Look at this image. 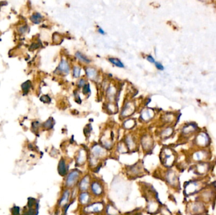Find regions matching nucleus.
Wrapping results in <instances>:
<instances>
[{
  "label": "nucleus",
  "instance_id": "4",
  "mask_svg": "<svg viewBox=\"0 0 216 215\" xmlns=\"http://www.w3.org/2000/svg\"><path fill=\"white\" fill-rule=\"evenodd\" d=\"M177 155L173 149L169 148H163L160 155L161 162L167 168H171L177 161Z\"/></svg>",
  "mask_w": 216,
  "mask_h": 215
},
{
  "label": "nucleus",
  "instance_id": "5",
  "mask_svg": "<svg viewBox=\"0 0 216 215\" xmlns=\"http://www.w3.org/2000/svg\"><path fill=\"white\" fill-rule=\"evenodd\" d=\"M213 165L211 162L197 163L193 164L192 170L197 177L203 178L207 176L211 172Z\"/></svg>",
  "mask_w": 216,
  "mask_h": 215
},
{
  "label": "nucleus",
  "instance_id": "2",
  "mask_svg": "<svg viewBox=\"0 0 216 215\" xmlns=\"http://www.w3.org/2000/svg\"><path fill=\"white\" fill-rule=\"evenodd\" d=\"M206 185L202 178L193 179L185 184L184 194L186 196L197 195Z\"/></svg>",
  "mask_w": 216,
  "mask_h": 215
},
{
  "label": "nucleus",
  "instance_id": "31",
  "mask_svg": "<svg viewBox=\"0 0 216 215\" xmlns=\"http://www.w3.org/2000/svg\"><path fill=\"white\" fill-rule=\"evenodd\" d=\"M107 211V213H109V215H118V211L116 210V209H115V208H114L112 206H109Z\"/></svg>",
  "mask_w": 216,
  "mask_h": 215
},
{
  "label": "nucleus",
  "instance_id": "24",
  "mask_svg": "<svg viewBox=\"0 0 216 215\" xmlns=\"http://www.w3.org/2000/svg\"><path fill=\"white\" fill-rule=\"evenodd\" d=\"M42 19V16L41 15V14H39V13H35V14L32 15L31 17V21L35 24H39V23L41 22Z\"/></svg>",
  "mask_w": 216,
  "mask_h": 215
},
{
  "label": "nucleus",
  "instance_id": "27",
  "mask_svg": "<svg viewBox=\"0 0 216 215\" xmlns=\"http://www.w3.org/2000/svg\"><path fill=\"white\" fill-rule=\"evenodd\" d=\"M109 61L111 63L113 64L114 65H115V66L117 67L122 68L125 67V66H124V64L120 59H118L111 57V58H109Z\"/></svg>",
  "mask_w": 216,
  "mask_h": 215
},
{
  "label": "nucleus",
  "instance_id": "17",
  "mask_svg": "<svg viewBox=\"0 0 216 215\" xmlns=\"http://www.w3.org/2000/svg\"><path fill=\"white\" fill-rule=\"evenodd\" d=\"M70 197V192L69 189H67L65 191L63 195H62V197L60 199V206H66L68 204V201H69V199Z\"/></svg>",
  "mask_w": 216,
  "mask_h": 215
},
{
  "label": "nucleus",
  "instance_id": "39",
  "mask_svg": "<svg viewBox=\"0 0 216 215\" xmlns=\"http://www.w3.org/2000/svg\"><path fill=\"white\" fill-rule=\"evenodd\" d=\"M146 59H147V61H148L149 62H150V63H156L155 59L154 58L151 56V55H149V56H147V57H146Z\"/></svg>",
  "mask_w": 216,
  "mask_h": 215
},
{
  "label": "nucleus",
  "instance_id": "33",
  "mask_svg": "<svg viewBox=\"0 0 216 215\" xmlns=\"http://www.w3.org/2000/svg\"><path fill=\"white\" fill-rule=\"evenodd\" d=\"M82 92L84 94H88L89 93H90V88L89 84L85 85L83 87Z\"/></svg>",
  "mask_w": 216,
  "mask_h": 215
},
{
  "label": "nucleus",
  "instance_id": "13",
  "mask_svg": "<svg viewBox=\"0 0 216 215\" xmlns=\"http://www.w3.org/2000/svg\"><path fill=\"white\" fill-rule=\"evenodd\" d=\"M104 204L103 203H94L93 204H90L89 205L86 206V209L87 213H99L102 211L104 208Z\"/></svg>",
  "mask_w": 216,
  "mask_h": 215
},
{
  "label": "nucleus",
  "instance_id": "30",
  "mask_svg": "<svg viewBox=\"0 0 216 215\" xmlns=\"http://www.w3.org/2000/svg\"><path fill=\"white\" fill-rule=\"evenodd\" d=\"M173 133V129L171 128H167L165 130H164L162 133V137L164 138H168L170 136L172 135Z\"/></svg>",
  "mask_w": 216,
  "mask_h": 215
},
{
  "label": "nucleus",
  "instance_id": "11",
  "mask_svg": "<svg viewBox=\"0 0 216 215\" xmlns=\"http://www.w3.org/2000/svg\"><path fill=\"white\" fill-rule=\"evenodd\" d=\"M106 150L99 145H94L92 148V156L97 160L102 159L106 156Z\"/></svg>",
  "mask_w": 216,
  "mask_h": 215
},
{
  "label": "nucleus",
  "instance_id": "8",
  "mask_svg": "<svg viewBox=\"0 0 216 215\" xmlns=\"http://www.w3.org/2000/svg\"><path fill=\"white\" fill-rule=\"evenodd\" d=\"M164 179L169 186L173 188H179V180L178 174L173 169L168 168L164 174Z\"/></svg>",
  "mask_w": 216,
  "mask_h": 215
},
{
  "label": "nucleus",
  "instance_id": "37",
  "mask_svg": "<svg viewBox=\"0 0 216 215\" xmlns=\"http://www.w3.org/2000/svg\"><path fill=\"white\" fill-rule=\"evenodd\" d=\"M53 126V122H52V120L50 119H49L48 120H47V121L44 123V126L46 127V128H52V126Z\"/></svg>",
  "mask_w": 216,
  "mask_h": 215
},
{
  "label": "nucleus",
  "instance_id": "35",
  "mask_svg": "<svg viewBox=\"0 0 216 215\" xmlns=\"http://www.w3.org/2000/svg\"><path fill=\"white\" fill-rule=\"evenodd\" d=\"M41 100L43 102L49 103L51 102V99L48 95H43L41 97Z\"/></svg>",
  "mask_w": 216,
  "mask_h": 215
},
{
  "label": "nucleus",
  "instance_id": "26",
  "mask_svg": "<svg viewBox=\"0 0 216 215\" xmlns=\"http://www.w3.org/2000/svg\"><path fill=\"white\" fill-rule=\"evenodd\" d=\"M142 145L143 148H144V149H150V147H151L152 145V140L150 139V138H148V137H147V138H145L143 140Z\"/></svg>",
  "mask_w": 216,
  "mask_h": 215
},
{
  "label": "nucleus",
  "instance_id": "28",
  "mask_svg": "<svg viewBox=\"0 0 216 215\" xmlns=\"http://www.w3.org/2000/svg\"><path fill=\"white\" fill-rule=\"evenodd\" d=\"M31 87V82L29 80L26 81L25 82H24L22 85V89L23 92H24V95H26L29 92V89Z\"/></svg>",
  "mask_w": 216,
  "mask_h": 215
},
{
  "label": "nucleus",
  "instance_id": "19",
  "mask_svg": "<svg viewBox=\"0 0 216 215\" xmlns=\"http://www.w3.org/2000/svg\"><path fill=\"white\" fill-rule=\"evenodd\" d=\"M197 129V126L193 125V124H190L188 126H186L183 128L182 130V133L183 135L185 136H188L190 135L192 133L195 132V131Z\"/></svg>",
  "mask_w": 216,
  "mask_h": 215
},
{
  "label": "nucleus",
  "instance_id": "40",
  "mask_svg": "<svg viewBox=\"0 0 216 215\" xmlns=\"http://www.w3.org/2000/svg\"><path fill=\"white\" fill-rule=\"evenodd\" d=\"M98 32H99V33L101 34V35H104V34H105V32H104L103 30V29L101 28H98Z\"/></svg>",
  "mask_w": 216,
  "mask_h": 215
},
{
  "label": "nucleus",
  "instance_id": "20",
  "mask_svg": "<svg viewBox=\"0 0 216 215\" xmlns=\"http://www.w3.org/2000/svg\"><path fill=\"white\" fill-rule=\"evenodd\" d=\"M67 166L66 162L64 160L62 159L61 160L59 163L58 165V170L59 173H60L61 175H67Z\"/></svg>",
  "mask_w": 216,
  "mask_h": 215
},
{
  "label": "nucleus",
  "instance_id": "15",
  "mask_svg": "<svg viewBox=\"0 0 216 215\" xmlns=\"http://www.w3.org/2000/svg\"><path fill=\"white\" fill-rule=\"evenodd\" d=\"M78 201H79L80 204L83 206H88L89 205L92 201L91 194L87 192H82L80 193L78 196Z\"/></svg>",
  "mask_w": 216,
  "mask_h": 215
},
{
  "label": "nucleus",
  "instance_id": "34",
  "mask_svg": "<svg viewBox=\"0 0 216 215\" xmlns=\"http://www.w3.org/2000/svg\"><path fill=\"white\" fill-rule=\"evenodd\" d=\"M161 211L162 215H172L171 213L170 212L169 210L166 208H161Z\"/></svg>",
  "mask_w": 216,
  "mask_h": 215
},
{
  "label": "nucleus",
  "instance_id": "21",
  "mask_svg": "<svg viewBox=\"0 0 216 215\" xmlns=\"http://www.w3.org/2000/svg\"><path fill=\"white\" fill-rule=\"evenodd\" d=\"M126 145L127 146L128 149H129L130 150L132 149H135L136 148V142L134 139L132 138L131 136H128L126 138Z\"/></svg>",
  "mask_w": 216,
  "mask_h": 215
},
{
  "label": "nucleus",
  "instance_id": "1",
  "mask_svg": "<svg viewBox=\"0 0 216 215\" xmlns=\"http://www.w3.org/2000/svg\"><path fill=\"white\" fill-rule=\"evenodd\" d=\"M196 199L205 204H212L216 200V185L214 184H207L197 195Z\"/></svg>",
  "mask_w": 216,
  "mask_h": 215
},
{
  "label": "nucleus",
  "instance_id": "7",
  "mask_svg": "<svg viewBox=\"0 0 216 215\" xmlns=\"http://www.w3.org/2000/svg\"><path fill=\"white\" fill-rule=\"evenodd\" d=\"M82 172L77 169H74L71 170L67 175L66 179H65V186L68 189L73 187L79 182L80 180V177Z\"/></svg>",
  "mask_w": 216,
  "mask_h": 215
},
{
  "label": "nucleus",
  "instance_id": "3",
  "mask_svg": "<svg viewBox=\"0 0 216 215\" xmlns=\"http://www.w3.org/2000/svg\"><path fill=\"white\" fill-rule=\"evenodd\" d=\"M212 158V153L208 148L205 149H196L193 151L189 156V160L193 164L197 163L211 162Z\"/></svg>",
  "mask_w": 216,
  "mask_h": 215
},
{
  "label": "nucleus",
  "instance_id": "23",
  "mask_svg": "<svg viewBox=\"0 0 216 215\" xmlns=\"http://www.w3.org/2000/svg\"><path fill=\"white\" fill-rule=\"evenodd\" d=\"M86 73L87 76L92 80L96 79L97 76V71L93 68H87Z\"/></svg>",
  "mask_w": 216,
  "mask_h": 215
},
{
  "label": "nucleus",
  "instance_id": "29",
  "mask_svg": "<svg viewBox=\"0 0 216 215\" xmlns=\"http://www.w3.org/2000/svg\"><path fill=\"white\" fill-rule=\"evenodd\" d=\"M141 116L143 118V119H144L145 120H150V118H151V117H152V114H151V112H150L149 110H144V111L142 112Z\"/></svg>",
  "mask_w": 216,
  "mask_h": 215
},
{
  "label": "nucleus",
  "instance_id": "14",
  "mask_svg": "<svg viewBox=\"0 0 216 215\" xmlns=\"http://www.w3.org/2000/svg\"><path fill=\"white\" fill-rule=\"evenodd\" d=\"M87 160V152L84 149H81L78 151L76 156V164L78 166L84 165Z\"/></svg>",
  "mask_w": 216,
  "mask_h": 215
},
{
  "label": "nucleus",
  "instance_id": "6",
  "mask_svg": "<svg viewBox=\"0 0 216 215\" xmlns=\"http://www.w3.org/2000/svg\"><path fill=\"white\" fill-rule=\"evenodd\" d=\"M186 211L190 215L206 214L207 212V205L200 201L195 199V201H190L187 204Z\"/></svg>",
  "mask_w": 216,
  "mask_h": 215
},
{
  "label": "nucleus",
  "instance_id": "10",
  "mask_svg": "<svg viewBox=\"0 0 216 215\" xmlns=\"http://www.w3.org/2000/svg\"><path fill=\"white\" fill-rule=\"evenodd\" d=\"M90 188L91 195L95 197H100L104 193V185L99 180L91 181Z\"/></svg>",
  "mask_w": 216,
  "mask_h": 215
},
{
  "label": "nucleus",
  "instance_id": "25",
  "mask_svg": "<svg viewBox=\"0 0 216 215\" xmlns=\"http://www.w3.org/2000/svg\"><path fill=\"white\" fill-rule=\"evenodd\" d=\"M75 56L77 57L78 60H80V61L83 62V63H90L91 61L89 59V58L86 57L85 55L83 54H82L80 52H77L76 54H75Z\"/></svg>",
  "mask_w": 216,
  "mask_h": 215
},
{
  "label": "nucleus",
  "instance_id": "18",
  "mask_svg": "<svg viewBox=\"0 0 216 215\" xmlns=\"http://www.w3.org/2000/svg\"><path fill=\"white\" fill-rule=\"evenodd\" d=\"M58 70L63 73H68L70 71V68L68 62L66 60L63 59L61 61L60 64H59Z\"/></svg>",
  "mask_w": 216,
  "mask_h": 215
},
{
  "label": "nucleus",
  "instance_id": "9",
  "mask_svg": "<svg viewBox=\"0 0 216 215\" xmlns=\"http://www.w3.org/2000/svg\"><path fill=\"white\" fill-rule=\"evenodd\" d=\"M194 145L197 147V149L207 148L211 145L210 137L206 133H200L196 136L194 141Z\"/></svg>",
  "mask_w": 216,
  "mask_h": 215
},
{
  "label": "nucleus",
  "instance_id": "22",
  "mask_svg": "<svg viewBox=\"0 0 216 215\" xmlns=\"http://www.w3.org/2000/svg\"><path fill=\"white\" fill-rule=\"evenodd\" d=\"M133 112V105H131L130 103H128L124 107V109L122 110V115L124 116H128L132 114Z\"/></svg>",
  "mask_w": 216,
  "mask_h": 215
},
{
  "label": "nucleus",
  "instance_id": "16",
  "mask_svg": "<svg viewBox=\"0 0 216 215\" xmlns=\"http://www.w3.org/2000/svg\"><path fill=\"white\" fill-rule=\"evenodd\" d=\"M142 167L140 164H136L135 165H133L132 167H130L129 168V173L130 175H133V176H139V175H141L142 173Z\"/></svg>",
  "mask_w": 216,
  "mask_h": 215
},
{
  "label": "nucleus",
  "instance_id": "32",
  "mask_svg": "<svg viewBox=\"0 0 216 215\" xmlns=\"http://www.w3.org/2000/svg\"><path fill=\"white\" fill-rule=\"evenodd\" d=\"M81 69L78 66H74L73 69V74L75 78H78L80 75Z\"/></svg>",
  "mask_w": 216,
  "mask_h": 215
},
{
  "label": "nucleus",
  "instance_id": "41",
  "mask_svg": "<svg viewBox=\"0 0 216 215\" xmlns=\"http://www.w3.org/2000/svg\"><path fill=\"white\" fill-rule=\"evenodd\" d=\"M197 215H209V214L206 213V214H197Z\"/></svg>",
  "mask_w": 216,
  "mask_h": 215
},
{
  "label": "nucleus",
  "instance_id": "36",
  "mask_svg": "<svg viewBox=\"0 0 216 215\" xmlns=\"http://www.w3.org/2000/svg\"><path fill=\"white\" fill-rule=\"evenodd\" d=\"M155 66H156L157 69L159 70L163 71L164 70V67L163 65L161 63H159V62H156Z\"/></svg>",
  "mask_w": 216,
  "mask_h": 215
},
{
  "label": "nucleus",
  "instance_id": "12",
  "mask_svg": "<svg viewBox=\"0 0 216 215\" xmlns=\"http://www.w3.org/2000/svg\"><path fill=\"white\" fill-rule=\"evenodd\" d=\"M78 189L80 193L82 192H87L90 187L91 178L89 175H85L84 177L82 178L79 182H78Z\"/></svg>",
  "mask_w": 216,
  "mask_h": 215
},
{
  "label": "nucleus",
  "instance_id": "38",
  "mask_svg": "<svg viewBox=\"0 0 216 215\" xmlns=\"http://www.w3.org/2000/svg\"><path fill=\"white\" fill-rule=\"evenodd\" d=\"M77 84L79 87H83L85 85H86V81H85V80L83 79V78H81V79L78 81Z\"/></svg>",
  "mask_w": 216,
  "mask_h": 215
}]
</instances>
